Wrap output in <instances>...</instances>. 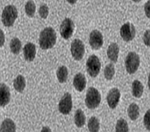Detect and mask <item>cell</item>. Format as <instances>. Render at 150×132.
Instances as JSON below:
<instances>
[{"label": "cell", "instance_id": "6da1fadb", "mask_svg": "<svg viewBox=\"0 0 150 132\" xmlns=\"http://www.w3.org/2000/svg\"><path fill=\"white\" fill-rule=\"evenodd\" d=\"M56 40L57 35L55 30L51 27L45 28L40 34V47L44 50L51 49L56 43Z\"/></svg>", "mask_w": 150, "mask_h": 132}, {"label": "cell", "instance_id": "7a4b0ae2", "mask_svg": "<svg viewBox=\"0 0 150 132\" xmlns=\"http://www.w3.org/2000/svg\"><path fill=\"white\" fill-rule=\"evenodd\" d=\"M18 16L17 8L13 5H8L4 8L1 15V21L6 27L12 26Z\"/></svg>", "mask_w": 150, "mask_h": 132}, {"label": "cell", "instance_id": "3957f363", "mask_svg": "<svg viewBox=\"0 0 150 132\" xmlns=\"http://www.w3.org/2000/svg\"><path fill=\"white\" fill-rule=\"evenodd\" d=\"M101 102V95L98 89L94 87H89L86 91L85 104L90 109L97 108Z\"/></svg>", "mask_w": 150, "mask_h": 132}, {"label": "cell", "instance_id": "277c9868", "mask_svg": "<svg viewBox=\"0 0 150 132\" xmlns=\"http://www.w3.org/2000/svg\"><path fill=\"white\" fill-rule=\"evenodd\" d=\"M140 66V57L135 52H129L125 59V68L127 73L134 74Z\"/></svg>", "mask_w": 150, "mask_h": 132}, {"label": "cell", "instance_id": "5b68a950", "mask_svg": "<svg viewBox=\"0 0 150 132\" xmlns=\"http://www.w3.org/2000/svg\"><path fill=\"white\" fill-rule=\"evenodd\" d=\"M86 70L90 76L93 78L97 77L101 68V63L99 58L95 55H92L86 61Z\"/></svg>", "mask_w": 150, "mask_h": 132}, {"label": "cell", "instance_id": "8992f818", "mask_svg": "<svg viewBox=\"0 0 150 132\" xmlns=\"http://www.w3.org/2000/svg\"><path fill=\"white\" fill-rule=\"evenodd\" d=\"M75 28L74 23L70 18H65L62 22L59 28L60 35L65 40H68L73 35Z\"/></svg>", "mask_w": 150, "mask_h": 132}, {"label": "cell", "instance_id": "52a82bcc", "mask_svg": "<svg viewBox=\"0 0 150 132\" xmlns=\"http://www.w3.org/2000/svg\"><path fill=\"white\" fill-rule=\"evenodd\" d=\"M73 107L72 96L70 93H66L59 102V112L64 115H68L71 112Z\"/></svg>", "mask_w": 150, "mask_h": 132}, {"label": "cell", "instance_id": "ba28073f", "mask_svg": "<svg viewBox=\"0 0 150 132\" xmlns=\"http://www.w3.org/2000/svg\"><path fill=\"white\" fill-rule=\"evenodd\" d=\"M71 52L76 60H81L84 55V45L79 39H76L72 42L71 45Z\"/></svg>", "mask_w": 150, "mask_h": 132}, {"label": "cell", "instance_id": "9c48e42d", "mask_svg": "<svg viewBox=\"0 0 150 132\" xmlns=\"http://www.w3.org/2000/svg\"><path fill=\"white\" fill-rule=\"evenodd\" d=\"M120 33L121 37L125 42H130L135 37L136 28L133 24L130 22L125 23L120 28Z\"/></svg>", "mask_w": 150, "mask_h": 132}, {"label": "cell", "instance_id": "30bf717a", "mask_svg": "<svg viewBox=\"0 0 150 132\" xmlns=\"http://www.w3.org/2000/svg\"><path fill=\"white\" fill-rule=\"evenodd\" d=\"M103 36L99 30H93L89 35V44L92 49L98 50L103 45Z\"/></svg>", "mask_w": 150, "mask_h": 132}, {"label": "cell", "instance_id": "8fae6325", "mask_svg": "<svg viewBox=\"0 0 150 132\" xmlns=\"http://www.w3.org/2000/svg\"><path fill=\"white\" fill-rule=\"evenodd\" d=\"M120 98V92L117 88H113L109 91L107 96V100L109 107L111 109H115L118 105Z\"/></svg>", "mask_w": 150, "mask_h": 132}, {"label": "cell", "instance_id": "7c38bea8", "mask_svg": "<svg viewBox=\"0 0 150 132\" xmlns=\"http://www.w3.org/2000/svg\"><path fill=\"white\" fill-rule=\"evenodd\" d=\"M10 89L4 83L0 84V107H4L10 102Z\"/></svg>", "mask_w": 150, "mask_h": 132}, {"label": "cell", "instance_id": "4fadbf2b", "mask_svg": "<svg viewBox=\"0 0 150 132\" xmlns=\"http://www.w3.org/2000/svg\"><path fill=\"white\" fill-rule=\"evenodd\" d=\"M23 52H24L25 60L28 62H32V61H33L36 55L35 45L31 42L27 43L24 46Z\"/></svg>", "mask_w": 150, "mask_h": 132}, {"label": "cell", "instance_id": "5bb4252c", "mask_svg": "<svg viewBox=\"0 0 150 132\" xmlns=\"http://www.w3.org/2000/svg\"><path fill=\"white\" fill-rule=\"evenodd\" d=\"M73 84H74L75 89L78 91L81 92L85 89L86 85V80L85 76L81 73H77L74 78Z\"/></svg>", "mask_w": 150, "mask_h": 132}, {"label": "cell", "instance_id": "9a60e30c", "mask_svg": "<svg viewBox=\"0 0 150 132\" xmlns=\"http://www.w3.org/2000/svg\"><path fill=\"white\" fill-rule=\"evenodd\" d=\"M107 56L111 62L116 63L118 61L119 47L116 43H111L107 49Z\"/></svg>", "mask_w": 150, "mask_h": 132}, {"label": "cell", "instance_id": "2e32d148", "mask_svg": "<svg viewBox=\"0 0 150 132\" xmlns=\"http://www.w3.org/2000/svg\"><path fill=\"white\" fill-rule=\"evenodd\" d=\"M1 132H15L16 131V125L13 120L6 118L1 123L0 127Z\"/></svg>", "mask_w": 150, "mask_h": 132}, {"label": "cell", "instance_id": "e0dca14e", "mask_svg": "<svg viewBox=\"0 0 150 132\" xmlns=\"http://www.w3.org/2000/svg\"><path fill=\"white\" fill-rule=\"evenodd\" d=\"M74 122L77 127L80 128L85 125L86 116L83 111L80 109L76 110L74 116Z\"/></svg>", "mask_w": 150, "mask_h": 132}, {"label": "cell", "instance_id": "ac0fdd59", "mask_svg": "<svg viewBox=\"0 0 150 132\" xmlns=\"http://www.w3.org/2000/svg\"><path fill=\"white\" fill-rule=\"evenodd\" d=\"M13 86L17 92L22 93L26 87V80L24 76L22 75L17 76L13 81Z\"/></svg>", "mask_w": 150, "mask_h": 132}, {"label": "cell", "instance_id": "d6986e66", "mask_svg": "<svg viewBox=\"0 0 150 132\" xmlns=\"http://www.w3.org/2000/svg\"><path fill=\"white\" fill-rule=\"evenodd\" d=\"M144 87L141 82L139 80H134L132 83V94L135 97L139 98L143 93Z\"/></svg>", "mask_w": 150, "mask_h": 132}, {"label": "cell", "instance_id": "ffe728a7", "mask_svg": "<svg viewBox=\"0 0 150 132\" xmlns=\"http://www.w3.org/2000/svg\"><path fill=\"white\" fill-rule=\"evenodd\" d=\"M68 69L65 66H61L57 68L56 75L58 81L60 83H64L68 78Z\"/></svg>", "mask_w": 150, "mask_h": 132}, {"label": "cell", "instance_id": "44dd1931", "mask_svg": "<svg viewBox=\"0 0 150 132\" xmlns=\"http://www.w3.org/2000/svg\"><path fill=\"white\" fill-rule=\"evenodd\" d=\"M128 116L132 120H136L139 116V107L136 103H132L128 107Z\"/></svg>", "mask_w": 150, "mask_h": 132}, {"label": "cell", "instance_id": "7402d4cb", "mask_svg": "<svg viewBox=\"0 0 150 132\" xmlns=\"http://www.w3.org/2000/svg\"><path fill=\"white\" fill-rule=\"evenodd\" d=\"M10 49L11 52L15 55H18L22 49V42L18 38L14 37L11 41Z\"/></svg>", "mask_w": 150, "mask_h": 132}, {"label": "cell", "instance_id": "603a6c76", "mask_svg": "<svg viewBox=\"0 0 150 132\" xmlns=\"http://www.w3.org/2000/svg\"><path fill=\"white\" fill-rule=\"evenodd\" d=\"M88 129L91 132H98L100 130V122L99 120L95 116L92 117L89 120L88 122Z\"/></svg>", "mask_w": 150, "mask_h": 132}, {"label": "cell", "instance_id": "cb8c5ba5", "mask_svg": "<svg viewBox=\"0 0 150 132\" xmlns=\"http://www.w3.org/2000/svg\"><path fill=\"white\" fill-rule=\"evenodd\" d=\"M36 11L35 4L33 0H29L26 2L25 5V12L26 14L28 15L29 18H33L35 15Z\"/></svg>", "mask_w": 150, "mask_h": 132}, {"label": "cell", "instance_id": "d4e9b609", "mask_svg": "<svg viewBox=\"0 0 150 132\" xmlns=\"http://www.w3.org/2000/svg\"><path fill=\"white\" fill-rule=\"evenodd\" d=\"M104 75L107 80H112L115 75V66L112 63L107 64L104 70Z\"/></svg>", "mask_w": 150, "mask_h": 132}, {"label": "cell", "instance_id": "484cf974", "mask_svg": "<svg viewBox=\"0 0 150 132\" xmlns=\"http://www.w3.org/2000/svg\"><path fill=\"white\" fill-rule=\"evenodd\" d=\"M116 132H128L129 126L127 122L123 118H120L117 121L116 125Z\"/></svg>", "mask_w": 150, "mask_h": 132}, {"label": "cell", "instance_id": "4316f807", "mask_svg": "<svg viewBox=\"0 0 150 132\" xmlns=\"http://www.w3.org/2000/svg\"><path fill=\"white\" fill-rule=\"evenodd\" d=\"M49 13V6L47 4H42L39 8V15L42 19H47Z\"/></svg>", "mask_w": 150, "mask_h": 132}, {"label": "cell", "instance_id": "83f0119b", "mask_svg": "<svg viewBox=\"0 0 150 132\" xmlns=\"http://www.w3.org/2000/svg\"><path fill=\"white\" fill-rule=\"evenodd\" d=\"M149 116H150V110H147V112H146L145 116H144V119H143L144 125H145V127L147 130H150Z\"/></svg>", "mask_w": 150, "mask_h": 132}, {"label": "cell", "instance_id": "f1b7e54d", "mask_svg": "<svg viewBox=\"0 0 150 132\" xmlns=\"http://www.w3.org/2000/svg\"><path fill=\"white\" fill-rule=\"evenodd\" d=\"M143 42L147 47H149L150 45V31L149 30H147L143 35Z\"/></svg>", "mask_w": 150, "mask_h": 132}, {"label": "cell", "instance_id": "f546056e", "mask_svg": "<svg viewBox=\"0 0 150 132\" xmlns=\"http://www.w3.org/2000/svg\"><path fill=\"white\" fill-rule=\"evenodd\" d=\"M149 6H150V0H148L147 2L145 3V6H144V10H145V15H146V16H147L148 18H150Z\"/></svg>", "mask_w": 150, "mask_h": 132}, {"label": "cell", "instance_id": "4dcf8cb0", "mask_svg": "<svg viewBox=\"0 0 150 132\" xmlns=\"http://www.w3.org/2000/svg\"><path fill=\"white\" fill-rule=\"evenodd\" d=\"M5 42L4 32L1 29H0V47H2Z\"/></svg>", "mask_w": 150, "mask_h": 132}, {"label": "cell", "instance_id": "1f68e13d", "mask_svg": "<svg viewBox=\"0 0 150 132\" xmlns=\"http://www.w3.org/2000/svg\"><path fill=\"white\" fill-rule=\"evenodd\" d=\"M41 131L42 132H44V131H45V132H46V131L50 132V131H51V129L48 127H44L43 128H42V129L41 130Z\"/></svg>", "mask_w": 150, "mask_h": 132}, {"label": "cell", "instance_id": "d6a6232c", "mask_svg": "<svg viewBox=\"0 0 150 132\" xmlns=\"http://www.w3.org/2000/svg\"><path fill=\"white\" fill-rule=\"evenodd\" d=\"M67 1H68L70 4H75L77 2V1H78V0H67Z\"/></svg>", "mask_w": 150, "mask_h": 132}, {"label": "cell", "instance_id": "836d02e7", "mask_svg": "<svg viewBox=\"0 0 150 132\" xmlns=\"http://www.w3.org/2000/svg\"><path fill=\"white\" fill-rule=\"evenodd\" d=\"M132 1H134V2H136V3H137V2H140V1H141V0H132Z\"/></svg>", "mask_w": 150, "mask_h": 132}]
</instances>
